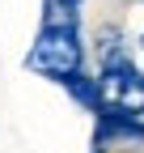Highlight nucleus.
I'll list each match as a JSON object with an SVG mask.
<instances>
[{"mask_svg": "<svg viewBox=\"0 0 144 153\" xmlns=\"http://www.w3.org/2000/svg\"><path fill=\"white\" fill-rule=\"evenodd\" d=\"M81 0H43V26H76Z\"/></svg>", "mask_w": 144, "mask_h": 153, "instance_id": "obj_4", "label": "nucleus"}, {"mask_svg": "<svg viewBox=\"0 0 144 153\" xmlns=\"http://www.w3.org/2000/svg\"><path fill=\"white\" fill-rule=\"evenodd\" d=\"M60 85L76 98L81 106H89V111H98V76H85L81 68L76 72H68V76H60Z\"/></svg>", "mask_w": 144, "mask_h": 153, "instance_id": "obj_3", "label": "nucleus"}, {"mask_svg": "<svg viewBox=\"0 0 144 153\" xmlns=\"http://www.w3.org/2000/svg\"><path fill=\"white\" fill-rule=\"evenodd\" d=\"M98 106H110L119 115H132L140 119L144 115V76L140 68L127 60V55H106L102 76H98Z\"/></svg>", "mask_w": 144, "mask_h": 153, "instance_id": "obj_1", "label": "nucleus"}, {"mask_svg": "<svg viewBox=\"0 0 144 153\" xmlns=\"http://www.w3.org/2000/svg\"><path fill=\"white\" fill-rule=\"evenodd\" d=\"M26 68L30 72H43L51 81L76 72L81 68V38H76V26H43L34 47L26 55Z\"/></svg>", "mask_w": 144, "mask_h": 153, "instance_id": "obj_2", "label": "nucleus"}, {"mask_svg": "<svg viewBox=\"0 0 144 153\" xmlns=\"http://www.w3.org/2000/svg\"><path fill=\"white\" fill-rule=\"evenodd\" d=\"M140 43H144V38H140Z\"/></svg>", "mask_w": 144, "mask_h": 153, "instance_id": "obj_5", "label": "nucleus"}]
</instances>
